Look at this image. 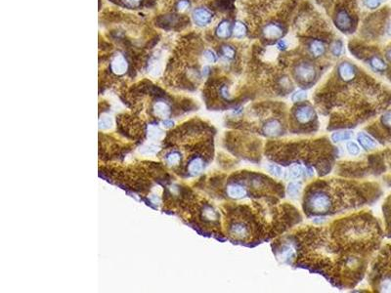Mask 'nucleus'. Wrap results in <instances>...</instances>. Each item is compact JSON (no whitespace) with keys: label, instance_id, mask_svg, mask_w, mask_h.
I'll use <instances>...</instances> for the list:
<instances>
[{"label":"nucleus","instance_id":"11","mask_svg":"<svg viewBox=\"0 0 391 293\" xmlns=\"http://www.w3.org/2000/svg\"><path fill=\"white\" fill-rule=\"evenodd\" d=\"M215 34L219 39H228L233 34V26L230 21H221L215 30Z\"/></svg>","mask_w":391,"mask_h":293},{"label":"nucleus","instance_id":"28","mask_svg":"<svg viewBox=\"0 0 391 293\" xmlns=\"http://www.w3.org/2000/svg\"><path fill=\"white\" fill-rule=\"evenodd\" d=\"M112 126V120L108 116H102L99 119V127L101 129H108Z\"/></svg>","mask_w":391,"mask_h":293},{"label":"nucleus","instance_id":"29","mask_svg":"<svg viewBox=\"0 0 391 293\" xmlns=\"http://www.w3.org/2000/svg\"><path fill=\"white\" fill-rule=\"evenodd\" d=\"M141 154L145 155V156H151V155H154L156 153V146H146L144 148H142V150H140Z\"/></svg>","mask_w":391,"mask_h":293},{"label":"nucleus","instance_id":"18","mask_svg":"<svg viewBox=\"0 0 391 293\" xmlns=\"http://www.w3.org/2000/svg\"><path fill=\"white\" fill-rule=\"evenodd\" d=\"M220 54L227 60H233L236 57V49H235L232 45L228 44L222 45L220 48Z\"/></svg>","mask_w":391,"mask_h":293},{"label":"nucleus","instance_id":"7","mask_svg":"<svg viewBox=\"0 0 391 293\" xmlns=\"http://www.w3.org/2000/svg\"><path fill=\"white\" fill-rule=\"evenodd\" d=\"M357 67L348 61L341 62L338 66V77L343 82H351L357 77Z\"/></svg>","mask_w":391,"mask_h":293},{"label":"nucleus","instance_id":"14","mask_svg":"<svg viewBox=\"0 0 391 293\" xmlns=\"http://www.w3.org/2000/svg\"><path fill=\"white\" fill-rule=\"evenodd\" d=\"M247 34H248L247 25L242 21L235 22V24L233 25V35L238 39H242L246 37Z\"/></svg>","mask_w":391,"mask_h":293},{"label":"nucleus","instance_id":"21","mask_svg":"<svg viewBox=\"0 0 391 293\" xmlns=\"http://www.w3.org/2000/svg\"><path fill=\"white\" fill-rule=\"evenodd\" d=\"M307 99V92L304 89H300L297 90L295 92H293L290 96V100L291 102L297 104V103H301L304 102Z\"/></svg>","mask_w":391,"mask_h":293},{"label":"nucleus","instance_id":"8","mask_svg":"<svg viewBox=\"0 0 391 293\" xmlns=\"http://www.w3.org/2000/svg\"><path fill=\"white\" fill-rule=\"evenodd\" d=\"M192 19L197 26L206 27L212 22L213 13L205 7H199L193 11Z\"/></svg>","mask_w":391,"mask_h":293},{"label":"nucleus","instance_id":"24","mask_svg":"<svg viewBox=\"0 0 391 293\" xmlns=\"http://www.w3.org/2000/svg\"><path fill=\"white\" fill-rule=\"evenodd\" d=\"M267 170L269 171L270 174L276 177H281L282 175H284V169L279 164H269L267 166Z\"/></svg>","mask_w":391,"mask_h":293},{"label":"nucleus","instance_id":"9","mask_svg":"<svg viewBox=\"0 0 391 293\" xmlns=\"http://www.w3.org/2000/svg\"><path fill=\"white\" fill-rule=\"evenodd\" d=\"M308 51L315 59L320 58L326 54L327 46L325 42L320 39H312L308 43Z\"/></svg>","mask_w":391,"mask_h":293},{"label":"nucleus","instance_id":"5","mask_svg":"<svg viewBox=\"0 0 391 293\" xmlns=\"http://www.w3.org/2000/svg\"><path fill=\"white\" fill-rule=\"evenodd\" d=\"M334 23L337 29L343 33H351L354 28V19L345 9H339L336 12Z\"/></svg>","mask_w":391,"mask_h":293},{"label":"nucleus","instance_id":"25","mask_svg":"<svg viewBox=\"0 0 391 293\" xmlns=\"http://www.w3.org/2000/svg\"><path fill=\"white\" fill-rule=\"evenodd\" d=\"M383 1L384 0H364V5L369 10H375L383 3Z\"/></svg>","mask_w":391,"mask_h":293},{"label":"nucleus","instance_id":"32","mask_svg":"<svg viewBox=\"0 0 391 293\" xmlns=\"http://www.w3.org/2000/svg\"><path fill=\"white\" fill-rule=\"evenodd\" d=\"M140 1H141V0H124V2H125L127 5H129V6H135V5H137Z\"/></svg>","mask_w":391,"mask_h":293},{"label":"nucleus","instance_id":"12","mask_svg":"<svg viewBox=\"0 0 391 293\" xmlns=\"http://www.w3.org/2000/svg\"><path fill=\"white\" fill-rule=\"evenodd\" d=\"M357 141H358V143L360 144V146H362V148L364 150H366V151L374 150V149H376V146H377L376 142L370 135H368L367 133H364V132H360L358 134Z\"/></svg>","mask_w":391,"mask_h":293},{"label":"nucleus","instance_id":"30","mask_svg":"<svg viewBox=\"0 0 391 293\" xmlns=\"http://www.w3.org/2000/svg\"><path fill=\"white\" fill-rule=\"evenodd\" d=\"M190 6V2L188 0H180L177 4V8L179 11H185L187 8H189Z\"/></svg>","mask_w":391,"mask_h":293},{"label":"nucleus","instance_id":"31","mask_svg":"<svg viewBox=\"0 0 391 293\" xmlns=\"http://www.w3.org/2000/svg\"><path fill=\"white\" fill-rule=\"evenodd\" d=\"M277 47H278V49H280V50H282V51H283V50H286L287 47H288V43H287V41H286L285 39H281V40L278 41Z\"/></svg>","mask_w":391,"mask_h":293},{"label":"nucleus","instance_id":"19","mask_svg":"<svg viewBox=\"0 0 391 293\" xmlns=\"http://www.w3.org/2000/svg\"><path fill=\"white\" fill-rule=\"evenodd\" d=\"M300 190H301V183L292 181L287 187V194L291 197H296L298 196Z\"/></svg>","mask_w":391,"mask_h":293},{"label":"nucleus","instance_id":"23","mask_svg":"<svg viewBox=\"0 0 391 293\" xmlns=\"http://www.w3.org/2000/svg\"><path fill=\"white\" fill-rule=\"evenodd\" d=\"M346 150L347 153L352 157H356L360 154V146L356 143L351 141H348L346 143Z\"/></svg>","mask_w":391,"mask_h":293},{"label":"nucleus","instance_id":"16","mask_svg":"<svg viewBox=\"0 0 391 293\" xmlns=\"http://www.w3.org/2000/svg\"><path fill=\"white\" fill-rule=\"evenodd\" d=\"M353 137V131L351 130H344V131H336L331 135V139L334 143L349 141Z\"/></svg>","mask_w":391,"mask_h":293},{"label":"nucleus","instance_id":"20","mask_svg":"<svg viewBox=\"0 0 391 293\" xmlns=\"http://www.w3.org/2000/svg\"><path fill=\"white\" fill-rule=\"evenodd\" d=\"M331 52L335 57H340L343 53V43L340 39H336L331 43Z\"/></svg>","mask_w":391,"mask_h":293},{"label":"nucleus","instance_id":"33","mask_svg":"<svg viewBox=\"0 0 391 293\" xmlns=\"http://www.w3.org/2000/svg\"><path fill=\"white\" fill-rule=\"evenodd\" d=\"M385 58L387 62L391 63V47L387 48V50L385 51Z\"/></svg>","mask_w":391,"mask_h":293},{"label":"nucleus","instance_id":"34","mask_svg":"<svg viewBox=\"0 0 391 293\" xmlns=\"http://www.w3.org/2000/svg\"><path fill=\"white\" fill-rule=\"evenodd\" d=\"M164 125H166V127H171L173 125V122L171 120H170V119H166L164 121Z\"/></svg>","mask_w":391,"mask_h":293},{"label":"nucleus","instance_id":"22","mask_svg":"<svg viewBox=\"0 0 391 293\" xmlns=\"http://www.w3.org/2000/svg\"><path fill=\"white\" fill-rule=\"evenodd\" d=\"M162 130L156 125H150L148 128V136L152 140L159 139L162 136Z\"/></svg>","mask_w":391,"mask_h":293},{"label":"nucleus","instance_id":"27","mask_svg":"<svg viewBox=\"0 0 391 293\" xmlns=\"http://www.w3.org/2000/svg\"><path fill=\"white\" fill-rule=\"evenodd\" d=\"M380 122L383 126H385L387 128H391V111H388L382 114V116L380 118Z\"/></svg>","mask_w":391,"mask_h":293},{"label":"nucleus","instance_id":"6","mask_svg":"<svg viewBox=\"0 0 391 293\" xmlns=\"http://www.w3.org/2000/svg\"><path fill=\"white\" fill-rule=\"evenodd\" d=\"M261 34L266 40L279 41L284 38L286 34V30L279 23H269L263 27Z\"/></svg>","mask_w":391,"mask_h":293},{"label":"nucleus","instance_id":"15","mask_svg":"<svg viewBox=\"0 0 391 293\" xmlns=\"http://www.w3.org/2000/svg\"><path fill=\"white\" fill-rule=\"evenodd\" d=\"M369 65L375 71H384L387 68V65L384 60L376 55L372 56L369 59Z\"/></svg>","mask_w":391,"mask_h":293},{"label":"nucleus","instance_id":"10","mask_svg":"<svg viewBox=\"0 0 391 293\" xmlns=\"http://www.w3.org/2000/svg\"><path fill=\"white\" fill-rule=\"evenodd\" d=\"M127 67H128V64H127L125 58L121 55L116 56L111 63V69L117 76H121V75H123V73H125L127 70Z\"/></svg>","mask_w":391,"mask_h":293},{"label":"nucleus","instance_id":"13","mask_svg":"<svg viewBox=\"0 0 391 293\" xmlns=\"http://www.w3.org/2000/svg\"><path fill=\"white\" fill-rule=\"evenodd\" d=\"M153 111L154 115L160 118H167L170 115V113H171L170 106L166 102H163V101L156 102L153 105Z\"/></svg>","mask_w":391,"mask_h":293},{"label":"nucleus","instance_id":"1","mask_svg":"<svg viewBox=\"0 0 391 293\" xmlns=\"http://www.w3.org/2000/svg\"><path fill=\"white\" fill-rule=\"evenodd\" d=\"M363 215H351L327 228H308L289 237L277 251L284 261L296 260L325 275L338 286L355 285L363 273V259L370 239L369 222Z\"/></svg>","mask_w":391,"mask_h":293},{"label":"nucleus","instance_id":"3","mask_svg":"<svg viewBox=\"0 0 391 293\" xmlns=\"http://www.w3.org/2000/svg\"><path fill=\"white\" fill-rule=\"evenodd\" d=\"M290 132L295 134H308L318 129L317 113L310 104L297 103L291 111Z\"/></svg>","mask_w":391,"mask_h":293},{"label":"nucleus","instance_id":"26","mask_svg":"<svg viewBox=\"0 0 391 293\" xmlns=\"http://www.w3.org/2000/svg\"><path fill=\"white\" fill-rule=\"evenodd\" d=\"M204 57L208 63H216L218 61V56L214 51L210 49H207L204 52Z\"/></svg>","mask_w":391,"mask_h":293},{"label":"nucleus","instance_id":"4","mask_svg":"<svg viewBox=\"0 0 391 293\" xmlns=\"http://www.w3.org/2000/svg\"><path fill=\"white\" fill-rule=\"evenodd\" d=\"M292 77L300 86L307 88L316 82L318 79V68L311 61L302 60L294 64L292 67Z\"/></svg>","mask_w":391,"mask_h":293},{"label":"nucleus","instance_id":"2","mask_svg":"<svg viewBox=\"0 0 391 293\" xmlns=\"http://www.w3.org/2000/svg\"><path fill=\"white\" fill-rule=\"evenodd\" d=\"M357 184L340 180H320L312 183L303 196L306 215L324 217L335 215L363 204Z\"/></svg>","mask_w":391,"mask_h":293},{"label":"nucleus","instance_id":"17","mask_svg":"<svg viewBox=\"0 0 391 293\" xmlns=\"http://www.w3.org/2000/svg\"><path fill=\"white\" fill-rule=\"evenodd\" d=\"M182 156L177 150H172L166 155V163L170 166H176L181 163Z\"/></svg>","mask_w":391,"mask_h":293}]
</instances>
